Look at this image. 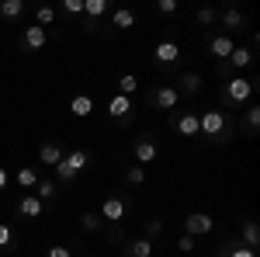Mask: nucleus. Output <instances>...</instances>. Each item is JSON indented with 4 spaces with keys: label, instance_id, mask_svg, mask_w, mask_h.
<instances>
[{
    "label": "nucleus",
    "instance_id": "obj_3",
    "mask_svg": "<svg viewBox=\"0 0 260 257\" xmlns=\"http://www.w3.org/2000/svg\"><path fill=\"white\" fill-rule=\"evenodd\" d=\"M87 163H90V153L87 150H70L66 157L56 163V184H73V178L87 170Z\"/></svg>",
    "mask_w": 260,
    "mask_h": 257
},
{
    "label": "nucleus",
    "instance_id": "obj_2",
    "mask_svg": "<svg viewBox=\"0 0 260 257\" xmlns=\"http://www.w3.org/2000/svg\"><path fill=\"white\" fill-rule=\"evenodd\" d=\"M257 83H260L257 77H253V80H246V77H240V73H236L233 80H225V83H222V94H219L222 108H225L229 115H236L243 104H246V101L257 94Z\"/></svg>",
    "mask_w": 260,
    "mask_h": 257
},
{
    "label": "nucleus",
    "instance_id": "obj_7",
    "mask_svg": "<svg viewBox=\"0 0 260 257\" xmlns=\"http://www.w3.org/2000/svg\"><path fill=\"white\" fill-rule=\"evenodd\" d=\"M170 129L187 139H194L198 136V111H170Z\"/></svg>",
    "mask_w": 260,
    "mask_h": 257
},
{
    "label": "nucleus",
    "instance_id": "obj_39",
    "mask_svg": "<svg viewBox=\"0 0 260 257\" xmlns=\"http://www.w3.org/2000/svg\"><path fill=\"white\" fill-rule=\"evenodd\" d=\"M177 250H184V254H194V237H187V233H184V237L177 240Z\"/></svg>",
    "mask_w": 260,
    "mask_h": 257
},
{
    "label": "nucleus",
    "instance_id": "obj_6",
    "mask_svg": "<svg viewBox=\"0 0 260 257\" xmlns=\"http://www.w3.org/2000/svg\"><path fill=\"white\" fill-rule=\"evenodd\" d=\"M146 101H149L153 108H160V111H174L180 104V91L174 83H160V87H149V91H146Z\"/></svg>",
    "mask_w": 260,
    "mask_h": 257
},
{
    "label": "nucleus",
    "instance_id": "obj_25",
    "mask_svg": "<svg viewBox=\"0 0 260 257\" xmlns=\"http://www.w3.org/2000/svg\"><path fill=\"white\" fill-rule=\"evenodd\" d=\"M24 14V0H4L0 4V18L4 21H18Z\"/></svg>",
    "mask_w": 260,
    "mask_h": 257
},
{
    "label": "nucleus",
    "instance_id": "obj_41",
    "mask_svg": "<svg viewBox=\"0 0 260 257\" xmlns=\"http://www.w3.org/2000/svg\"><path fill=\"white\" fill-rule=\"evenodd\" d=\"M7 181H11V174H7V170H4V167H0V191H4V188H7Z\"/></svg>",
    "mask_w": 260,
    "mask_h": 257
},
{
    "label": "nucleus",
    "instance_id": "obj_11",
    "mask_svg": "<svg viewBox=\"0 0 260 257\" xmlns=\"http://www.w3.org/2000/svg\"><path fill=\"white\" fill-rule=\"evenodd\" d=\"M219 24H222V35H233V32H246V28H250V18L240 14L236 7H229V11L219 14Z\"/></svg>",
    "mask_w": 260,
    "mask_h": 257
},
{
    "label": "nucleus",
    "instance_id": "obj_8",
    "mask_svg": "<svg viewBox=\"0 0 260 257\" xmlns=\"http://www.w3.org/2000/svg\"><path fill=\"white\" fill-rule=\"evenodd\" d=\"M205 49H208V52L222 63V60H229V52L236 49V42H233V35H222V32H215V35H212V32H208V35H205Z\"/></svg>",
    "mask_w": 260,
    "mask_h": 257
},
{
    "label": "nucleus",
    "instance_id": "obj_36",
    "mask_svg": "<svg viewBox=\"0 0 260 257\" xmlns=\"http://www.w3.org/2000/svg\"><path fill=\"white\" fill-rule=\"evenodd\" d=\"M142 181H146V170L142 167H128L125 170V184H142Z\"/></svg>",
    "mask_w": 260,
    "mask_h": 257
},
{
    "label": "nucleus",
    "instance_id": "obj_37",
    "mask_svg": "<svg viewBox=\"0 0 260 257\" xmlns=\"http://www.w3.org/2000/svg\"><path fill=\"white\" fill-rule=\"evenodd\" d=\"M153 11H156V14H174V11H177V0H156Z\"/></svg>",
    "mask_w": 260,
    "mask_h": 257
},
{
    "label": "nucleus",
    "instance_id": "obj_33",
    "mask_svg": "<svg viewBox=\"0 0 260 257\" xmlns=\"http://www.w3.org/2000/svg\"><path fill=\"white\" fill-rule=\"evenodd\" d=\"M194 21L208 28V24H215V21H219V11H215V7H201L198 14H194Z\"/></svg>",
    "mask_w": 260,
    "mask_h": 257
},
{
    "label": "nucleus",
    "instance_id": "obj_21",
    "mask_svg": "<svg viewBox=\"0 0 260 257\" xmlns=\"http://www.w3.org/2000/svg\"><path fill=\"white\" fill-rule=\"evenodd\" d=\"M108 11H111L108 0H87V4H83V18H87V21H101Z\"/></svg>",
    "mask_w": 260,
    "mask_h": 257
},
{
    "label": "nucleus",
    "instance_id": "obj_15",
    "mask_svg": "<svg viewBox=\"0 0 260 257\" xmlns=\"http://www.w3.org/2000/svg\"><path fill=\"white\" fill-rule=\"evenodd\" d=\"M260 132V104L253 101V104H246L243 108V136L246 139H257Z\"/></svg>",
    "mask_w": 260,
    "mask_h": 257
},
{
    "label": "nucleus",
    "instance_id": "obj_9",
    "mask_svg": "<svg viewBox=\"0 0 260 257\" xmlns=\"http://www.w3.org/2000/svg\"><path fill=\"white\" fill-rule=\"evenodd\" d=\"M156 153H160V142H156V136H149V132H142V136L132 142V157L139 160V163H153Z\"/></svg>",
    "mask_w": 260,
    "mask_h": 257
},
{
    "label": "nucleus",
    "instance_id": "obj_17",
    "mask_svg": "<svg viewBox=\"0 0 260 257\" xmlns=\"http://www.w3.org/2000/svg\"><path fill=\"white\" fill-rule=\"evenodd\" d=\"M174 87L180 91V98H184V94H187V98H194V94H201V73L187 70V73H184V77H180Z\"/></svg>",
    "mask_w": 260,
    "mask_h": 257
},
{
    "label": "nucleus",
    "instance_id": "obj_10",
    "mask_svg": "<svg viewBox=\"0 0 260 257\" xmlns=\"http://www.w3.org/2000/svg\"><path fill=\"white\" fill-rule=\"evenodd\" d=\"M104 108H108L111 122L136 119V104H132V98H125V94H115V98H108V101H104Z\"/></svg>",
    "mask_w": 260,
    "mask_h": 257
},
{
    "label": "nucleus",
    "instance_id": "obj_27",
    "mask_svg": "<svg viewBox=\"0 0 260 257\" xmlns=\"http://www.w3.org/2000/svg\"><path fill=\"white\" fill-rule=\"evenodd\" d=\"M104 240H108L111 247H121V243H125V222H108V230H104Z\"/></svg>",
    "mask_w": 260,
    "mask_h": 257
},
{
    "label": "nucleus",
    "instance_id": "obj_19",
    "mask_svg": "<svg viewBox=\"0 0 260 257\" xmlns=\"http://www.w3.org/2000/svg\"><path fill=\"white\" fill-rule=\"evenodd\" d=\"M70 111H73L77 119H87V115L94 111V98H90V94H77V98H70Z\"/></svg>",
    "mask_w": 260,
    "mask_h": 257
},
{
    "label": "nucleus",
    "instance_id": "obj_38",
    "mask_svg": "<svg viewBox=\"0 0 260 257\" xmlns=\"http://www.w3.org/2000/svg\"><path fill=\"white\" fill-rule=\"evenodd\" d=\"M215 73H219V80H222V83H225V80H233V77H236V73H233V66H229L225 60H222L219 66H215Z\"/></svg>",
    "mask_w": 260,
    "mask_h": 257
},
{
    "label": "nucleus",
    "instance_id": "obj_26",
    "mask_svg": "<svg viewBox=\"0 0 260 257\" xmlns=\"http://www.w3.org/2000/svg\"><path fill=\"white\" fill-rule=\"evenodd\" d=\"M35 184H39V170H35V167H21L18 170V188L35 191Z\"/></svg>",
    "mask_w": 260,
    "mask_h": 257
},
{
    "label": "nucleus",
    "instance_id": "obj_30",
    "mask_svg": "<svg viewBox=\"0 0 260 257\" xmlns=\"http://www.w3.org/2000/svg\"><path fill=\"white\" fill-rule=\"evenodd\" d=\"M101 226H104V219L98 212H83L80 216V230L83 233H101Z\"/></svg>",
    "mask_w": 260,
    "mask_h": 257
},
{
    "label": "nucleus",
    "instance_id": "obj_16",
    "mask_svg": "<svg viewBox=\"0 0 260 257\" xmlns=\"http://www.w3.org/2000/svg\"><path fill=\"white\" fill-rule=\"evenodd\" d=\"M118 254H121V257H153V243H149V240H142V237L125 240Z\"/></svg>",
    "mask_w": 260,
    "mask_h": 257
},
{
    "label": "nucleus",
    "instance_id": "obj_18",
    "mask_svg": "<svg viewBox=\"0 0 260 257\" xmlns=\"http://www.w3.org/2000/svg\"><path fill=\"white\" fill-rule=\"evenodd\" d=\"M62 157H66L62 142H42V146H39V160L45 163V167H56Z\"/></svg>",
    "mask_w": 260,
    "mask_h": 257
},
{
    "label": "nucleus",
    "instance_id": "obj_31",
    "mask_svg": "<svg viewBox=\"0 0 260 257\" xmlns=\"http://www.w3.org/2000/svg\"><path fill=\"white\" fill-rule=\"evenodd\" d=\"M52 21H56V11H52L49 4H42V7H35V24H39V28H49Z\"/></svg>",
    "mask_w": 260,
    "mask_h": 257
},
{
    "label": "nucleus",
    "instance_id": "obj_23",
    "mask_svg": "<svg viewBox=\"0 0 260 257\" xmlns=\"http://www.w3.org/2000/svg\"><path fill=\"white\" fill-rule=\"evenodd\" d=\"M229 66H233V70H243V66H250V63H253V49H243V45H236V49H233V52H229Z\"/></svg>",
    "mask_w": 260,
    "mask_h": 257
},
{
    "label": "nucleus",
    "instance_id": "obj_1",
    "mask_svg": "<svg viewBox=\"0 0 260 257\" xmlns=\"http://www.w3.org/2000/svg\"><path fill=\"white\" fill-rule=\"evenodd\" d=\"M236 129H240V119L229 111H198V136L212 139L215 146H225L236 136Z\"/></svg>",
    "mask_w": 260,
    "mask_h": 257
},
{
    "label": "nucleus",
    "instance_id": "obj_13",
    "mask_svg": "<svg viewBox=\"0 0 260 257\" xmlns=\"http://www.w3.org/2000/svg\"><path fill=\"white\" fill-rule=\"evenodd\" d=\"M45 212V202H39L35 195H21L18 205H14V216L18 219H39Z\"/></svg>",
    "mask_w": 260,
    "mask_h": 257
},
{
    "label": "nucleus",
    "instance_id": "obj_34",
    "mask_svg": "<svg viewBox=\"0 0 260 257\" xmlns=\"http://www.w3.org/2000/svg\"><path fill=\"white\" fill-rule=\"evenodd\" d=\"M0 250H14V230L7 222H0Z\"/></svg>",
    "mask_w": 260,
    "mask_h": 257
},
{
    "label": "nucleus",
    "instance_id": "obj_32",
    "mask_svg": "<svg viewBox=\"0 0 260 257\" xmlns=\"http://www.w3.org/2000/svg\"><path fill=\"white\" fill-rule=\"evenodd\" d=\"M139 87V80L132 77V73H121L118 77V94H125V98H132V91Z\"/></svg>",
    "mask_w": 260,
    "mask_h": 257
},
{
    "label": "nucleus",
    "instance_id": "obj_12",
    "mask_svg": "<svg viewBox=\"0 0 260 257\" xmlns=\"http://www.w3.org/2000/svg\"><path fill=\"white\" fill-rule=\"evenodd\" d=\"M45 42H49V32L39 28V24H31V28L21 32V49L24 52H39V49H45Z\"/></svg>",
    "mask_w": 260,
    "mask_h": 257
},
{
    "label": "nucleus",
    "instance_id": "obj_24",
    "mask_svg": "<svg viewBox=\"0 0 260 257\" xmlns=\"http://www.w3.org/2000/svg\"><path fill=\"white\" fill-rule=\"evenodd\" d=\"M132 24H136V14H132V11H125V7L111 11V28H115V32H125V28H132Z\"/></svg>",
    "mask_w": 260,
    "mask_h": 257
},
{
    "label": "nucleus",
    "instance_id": "obj_40",
    "mask_svg": "<svg viewBox=\"0 0 260 257\" xmlns=\"http://www.w3.org/2000/svg\"><path fill=\"white\" fill-rule=\"evenodd\" d=\"M45 257H73V250H70V247H49Z\"/></svg>",
    "mask_w": 260,
    "mask_h": 257
},
{
    "label": "nucleus",
    "instance_id": "obj_4",
    "mask_svg": "<svg viewBox=\"0 0 260 257\" xmlns=\"http://www.w3.org/2000/svg\"><path fill=\"white\" fill-rule=\"evenodd\" d=\"M153 66L160 70V73H167V77H174L180 70V45L174 39H163L156 42V49H153Z\"/></svg>",
    "mask_w": 260,
    "mask_h": 257
},
{
    "label": "nucleus",
    "instance_id": "obj_22",
    "mask_svg": "<svg viewBox=\"0 0 260 257\" xmlns=\"http://www.w3.org/2000/svg\"><path fill=\"white\" fill-rule=\"evenodd\" d=\"M243 247H246V250H257L260 247V226L253 222V219L243 222Z\"/></svg>",
    "mask_w": 260,
    "mask_h": 257
},
{
    "label": "nucleus",
    "instance_id": "obj_5",
    "mask_svg": "<svg viewBox=\"0 0 260 257\" xmlns=\"http://www.w3.org/2000/svg\"><path fill=\"white\" fill-rule=\"evenodd\" d=\"M128 209H132L128 195H121V191H111V195L101 202V212H98V216L104 219V222H121V219L128 216Z\"/></svg>",
    "mask_w": 260,
    "mask_h": 257
},
{
    "label": "nucleus",
    "instance_id": "obj_29",
    "mask_svg": "<svg viewBox=\"0 0 260 257\" xmlns=\"http://www.w3.org/2000/svg\"><path fill=\"white\" fill-rule=\"evenodd\" d=\"M160 233H163V219L160 216H153V219H146V222H142V240H149V243H153Z\"/></svg>",
    "mask_w": 260,
    "mask_h": 257
},
{
    "label": "nucleus",
    "instance_id": "obj_20",
    "mask_svg": "<svg viewBox=\"0 0 260 257\" xmlns=\"http://www.w3.org/2000/svg\"><path fill=\"white\" fill-rule=\"evenodd\" d=\"M35 198H39V202H56V198H59V184L39 178V184H35Z\"/></svg>",
    "mask_w": 260,
    "mask_h": 257
},
{
    "label": "nucleus",
    "instance_id": "obj_14",
    "mask_svg": "<svg viewBox=\"0 0 260 257\" xmlns=\"http://www.w3.org/2000/svg\"><path fill=\"white\" fill-rule=\"evenodd\" d=\"M184 233H187V237H205V233H212V216H205V212L184 216Z\"/></svg>",
    "mask_w": 260,
    "mask_h": 257
},
{
    "label": "nucleus",
    "instance_id": "obj_28",
    "mask_svg": "<svg viewBox=\"0 0 260 257\" xmlns=\"http://www.w3.org/2000/svg\"><path fill=\"white\" fill-rule=\"evenodd\" d=\"M219 257H257V250H246L243 243H236V240H229L225 247L219 250Z\"/></svg>",
    "mask_w": 260,
    "mask_h": 257
},
{
    "label": "nucleus",
    "instance_id": "obj_35",
    "mask_svg": "<svg viewBox=\"0 0 260 257\" xmlns=\"http://www.w3.org/2000/svg\"><path fill=\"white\" fill-rule=\"evenodd\" d=\"M66 18H80L83 14V0H62V7H59Z\"/></svg>",
    "mask_w": 260,
    "mask_h": 257
}]
</instances>
